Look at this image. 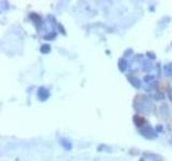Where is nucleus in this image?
Returning <instances> with one entry per match:
<instances>
[{"instance_id": "obj_10", "label": "nucleus", "mask_w": 172, "mask_h": 161, "mask_svg": "<svg viewBox=\"0 0 172 161\" xmlns=\"http://www.w3.org/2000/svg\"><path fill=\"white\" fill-rule=\"evenodd\" d=\"M142 70L144 71V72H146V73H150L152 71V69L154 68V65H153V62L152 61H150V60H144V61H142Z\"/></svg>"}, {"instance_id": "obj_24", "label": "nucleus", "mask_w": 172, "mask_h": 161, "mask_svg": "<svg viewBox=\"0 0 172 161\" xmlns=\"http://www.w3.org/2000/svg\"><path fill=\"white\" fill-rule=\"evenodd\" d=\"M171 144H172V139H171Z\"/></svg>"}, {"instance_id": "obj_6", "label": "nucleus", "mask_w": 172, "mask_h": 161, "mask_svg": "<svg viewBox=\"0 0 172 161\" xmlns=\"http://www.w3.org/2000/svg\"><path fill=\"white\" fill-rule=\"evenodd\" d=\"M59 144L61 145V147H63L66 151H70L71 149H72V143L70 142V140H68L66 137L59 139Z\"/></svg>"}, {"instance_id": "obj_14", "label": "nucleus", "mask_w": 172, "mask_h": 161, "mask_svg": "<svg viewBox=\"0 0 172 161\" xmlns=\"http://www.w3.org/2000/svg\"><path fill=\"white\" fill-rule=\"evenodd\" d=\"M57 37V32L55 31H49V33H46V35H43V39L46 40V41H51V40H55Z\"/></svg>"}, {"instance_id": "obj_2", "label": "nucleus", "mask_w": 172, "mask_h": 161, "mask_svg": "<svg viewBox=\"0 0 172 161\" xmlns=\"http://www.w3.org/2000/svg\"><path fill=\"white\" fill-rule=\"evenodd\" d=\"M139 133H140L143 137L148 139V140H154L158 135V133L155 131L154 128L151 127L150 125H145L144 127L140 128V129H139Z\"/></svg>"}, {"instance_id": "obj_22", "label": "nucleus", "mask_w": 172, "mask_h": 161, "mask_svg": "<svg viewBox=\"0 0 172 161\" xmlns=\"http://www.w3.org/2000/svg\"><path fill=\"white\" fill-rule=\"evenodd\" d=\"M155 131H156L157 133L162 132V131H164V127H162V125H157V126L155 127Z\"/></svg>"}, {"instance_id": "obj_1", "label": "nucleus", "mask_w": 172, "mask_h": 161, "mask_svg": "<svg viewBox=\"0 0 172 161\" xmlns=\"http://www.w3.org/2000/svg\"><path fill=\"white\" fill-rule=\"evenodd\" d=\"M134 110H137L138 112L150 113L152 111L153 104H152V101L150 100L148 97H146V96H139L134 101Z\"/></svg>"}, {"instance_id": "obj_15", "label": "nucleus", "mask_w": 172, "mask_h": 161, "mask_svg": "<svg viewBox=\"0 0 172 161\" xmlns=\"http://www.w3.org/2000/svg\"><path fill=\"white\" fill-rule=\"evenodd\" d=\"M160 114H162V116H165V117H168V116L170 115V110H169L168 105L162 104V106H160Z\"/></svg>"}, {"instance_id": "obj_18", "label": "nucleus", "mask_w": 172, "mask_h": 161, "mask_svg": "<svg viewBox=\"0 0 172 161\" xmlns=\"http://www.w3.org/2000/svg\"><path fill=\"white\" fill-rule=\"evenodd\" d=\"M132 55H134V49L130 47V49H127L126 51L124 52L123 58H125V59H126V58H128V57H131Z\"/></svg>"}, {"instance_id": "obj_21", "label": "nucleus", "mask_w": 172, "mask_h": 161, "mask_svg": "<svg viewBox=\"0 0 172 161\" xmlns=\"http://www.w3.org/2000/svg\"><path fill=\"white\" fill-rule=\"evenodd\" d=\"M146 56L150 58V59H155L156 58V54L155 53H153V52H146V54H145Z\"/></svg>"}, {"instance_id": "obj_17", "label": "nucleus", "mask_w": 172, "mask_h": 161, "mask_svg": "<svg viewBox=\"0 0 172 161\" xmlns=\"http://www.w3.org/2000/svg\"><path fill=\"white\" fill-rule=\"evenodd\" d=\"M40 52L42 53V54H49V52H51V45L49 44H43V45H41V47H40Z\"/></svg>"}, {"instance_id": "obj_23", "label": "nucleus", "mask_w": 172, "mask_h": 161, "mask_svg": "<svg viewBox=\"0 0 172 161\" xmlns=\"http://www.w3.org/2000/svg\"><path fill=\"white\" fill-rule=\"evenodd\" d=\"M168 96H169V99L171 100V102H172V87L169 89V91H168Z\"/></svg>"}, {"instance_id": "obj_11", "label": "nucleus", "mask_w": 172, "mask_h": 161, "mask_svg": "<svg viewBox=\"0 0 172 161\" xmlns=\"http://www.w3.org/2000/svg\"><path fill=\"white\" fill-rule=\"evenodd\" d=\"M29 17H30L32 21H33V23H35L36 26H37L38 28L40 27V25L43 24V21H42V18H41V16H40V15H38L37 13H31V14L29 15Z\"/></svg>"}, {"instance_id": "obj_12", "label": "nucleus", "mask_w": 172, "mask_h": 161, "mask_svg": "<svg viewBox=\"0 0 172 161\" xmlns=\"http://www.w3.org/2000/svg\"><path fill=\"white\" fill-rule=\"evenodd\" d=\"M97 151H105V153H112L113 149H112V147L109 146V145H107V144H100V145H98V147H97Z\"/></svg>"}, {"instance_id": "obj_8", "label": "nucleus", "mask_w": 172, "mask_h": 161, "mask_svg": "<svg viewBox=\"0 0 172 161\" xmlns=\"http://www.w3.org/2000/svg\"><path fill=\"white\" fill-rule=\"evenodd\" d=\"M128 61H127V59H125V58H120L118 59V70L122 72V73H125L127 71V69H128Z\"/></svg>"}, {"instance_id": "obj_9", "label": "nucleus", "mask_w": 172, "mask_h": 161, "mask_svg": "<svg viewBox=\"0 0 172 161\" xmlns=\"http://www.w3.org/2000/svg\"><path fill=\"white\" fill-rule=\"evenodd\" d=\"M162 73L167 77H172V62L165 63L162 66Z\"/></svg>"}, {"instance_id": "obj_19", "label": "nucleus", "mask_w": 172, "mask_h": 161, "mask_svg": "<svg viewBox=\"0 0 172 161\" xmlns=\"http://www.w3.org/2000/svg\"><path fill=\"white\" fill-rule=\"evenodd\" d=\"M0 7H1V10H2V11H7V10H9L10 6H9V3H8L7 1H1Z\"/></svg>"}, {"instance_id": "obj_3", "label": "nucleus", "mask_w": 172, "mask_h": 161, "mask_svg": "<svg viewBox=\"0 0 172 161\" xmlns=\"http://www.w3.org/2000/svg\"><path fill=\"white\" fill-rule=\"evenodd\" d=\"M49 96H51V92H49V90L47 88L43 87V86L39 87L38 92H37V97H38V99L40 101H46L49 98Z\"/></svg>"}, {"instance_id": "obj_4", "label": "nucleus", "mask_w": 172, "mask_h": 161, "mask_svg": "<svg viewBox=\"0 0 172 161\" xmlns=\"http://www.w3.org/2000/svg\"><path fill=\"white\" fill-rule=\"evenodd\" d=\"M143 156H144V158H146V159H148V160H151V161H162L164 160L160 155L155 154V153H151V151L144 153Z\"/></svg>"}, {"instance_id": "obj_7", "label": "nucleus", "mask_w": 172, "mask_h": 161, "mask_svg": "<svg viewBox=\"0 0 172 161\" xmlns=\"http://www.w3.org/2000/svg\"><path fill=\"white\" fill-rule=\"evenodd\" d=\"M132 120H134V125H136L137 127H139V129L146 125V120H145V118H144V117H142V116L134 115V119H132Z\"/></svg>"}, {"instance_id": "obj_20", "label": "nucleus", "mask_w": 172, "mask_h": 161, "mask_svg": "<svg viewBox=\"0 0 172 161\" xmlns=\"http://www.w3.org/2000/svg\"><path fill=\"white\" fill-rule=\"evenodd\" d=\"M57 27H58V29H59V31L61 32V35H67V32H66V29L63 28V26L61 24H57Z\"/></svg>"}, {"instance_id": "obj_16", "label": "nucleus", "mask_w": 172, "mask_h": 161, "mask_svg": "<svg viewBox=\"0 0 172 161\" xmlns=\"http://www.w3.org/2000/svg\"><path fill=\"white\" fill-rule=\"evenodd\" d=\"M154 80H155V76H154V75H152V74H146V75L143 77V82L146 85L153 83Z\"/></svg>"}, {"instance_id": "obj_5", "label": "nucleus", "mask_w": 172, "mask_h": 161, "mask_svg": "<svg viewBox=\"0 0 172 161\" xmlns=\"http://www.w3.org/2000/svg\"><path fill=\"white\" fill-rule=\"evenodd\" d=\"M128 82H129V84L131 85L134 89H140V88L142 87V82L136 76H129L128 77Z\"/></svg>"}, {"instance_id": "obj_13", "label": "nucleus", "mask_w": 172, "mask_h": 161, "mask_svg": "<svg viewBox=\"0 0 172 161\" xmlns=\"http://www.w3.org/2000/svg\"><path fill=\"white\" fill-rule=\"evenodd\" d=\"M152 98L154 99L155 101H162L165 99V94L162 91H155L154 94L152 95Z\"/></svg>"}]
</instances>
